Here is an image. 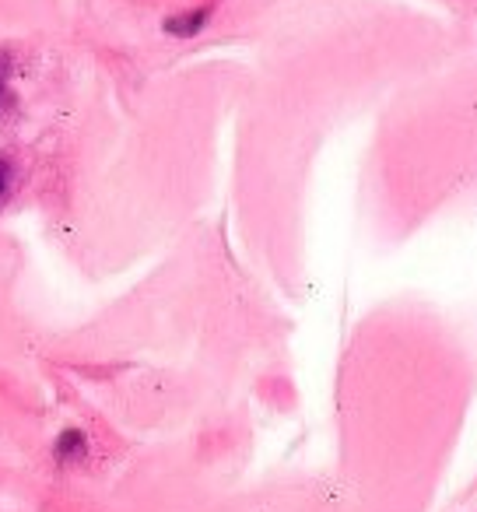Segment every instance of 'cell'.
Here are the masks:
<instances>
[{
    "label": "cell",
    "mask_w": 477,
    "mask_h": 512,
    "mask_svg": "<svg viewBox=\"0 0 477 512\" xmlns=\"http://www.w3.org/2000/svg\"><path fill=\"white\" fill-rule=\"evenodd\" d=\"M85 449H88L85 435H81L78 428H67V432L57 439V449H53V453H57L60 463H71V460H85Z\"/></svg>",
    "instance_id": "2"
},
{
    "label": "cell",
    "mask_w": 477,
    "mask_h": 512,
    "mask_svg": "<svg viewBox=\"0 0 477 512\" xmlns=\"http://www.w3.org/2000/svg\"><path fill=\"white\" fill-rule=\"evenodd\" d=\"M11 183H15V165L8 158H0V200L11 193Z\"/></svg>",
    "instance_id": "3"
},
{
    "label": "cell",
    "mask_w": 477,
    "mask_h": 512,
    "mask_svg": "<svg viewBox=\"0 0 477 512\" xmlns=\"http://www.w3.org/2000/svg\"><path fill=\"white\" fill-rule=\"evenodd\" d=\"M211 11H214V4H204V8H193V11H186V15L165 18V32H169V36H179V39L197 36V32L207 25V18H211Z\"/></svg>",
    "instance_id": "1"
},
{
    "label": "cell",
    "mask_w": 477,
    "mask_h": 512,
    "mask_svg": "<svg viewBox=\"0 0 477 512\" xmlns=\"http://www.w3.org/2000/svg\"><path fill=\"white\" fill-rule=\"evenodd\" d=\"M8 57H0V113L8 109Z\"/></svg>",
    "instance_id": "4"
}]
</instances>
